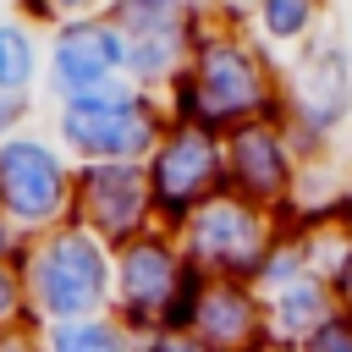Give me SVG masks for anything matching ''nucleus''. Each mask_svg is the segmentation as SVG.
Returning a JSON list of instances; mask_svg holds the SVG:
<instances>
[{
  "instance_id": "obj_12",
  "label": "nucleus",
  "mask_w": 352,
  "mask_h": 352,
  "mask_svg": "<svg viewBox=\"0 0 352 352\" xmlns=\"http://www.w3.org/2000/svg\"><path fill=\"white\" fill-rule=\"evenodd\" d=\"M220 160H226V192L242 204H258L270 214L286 209V198L302 176V154L280 121H253V126L226 132Z\"/></svg>"
},
{
  "instance_id": "obj_20",
  "label": "nucleus",
  "mask_w": 352,
  "mask_h": 352,
  "mask_svg": "<svg viewBox=\"0 0 352 352\" xmlns=\"http://www.w3.org/2000/svg\"><path fill=\"white\" fill-rule=\"evenodd\" d=\"M132 352H209V346L187 330H154V336H138Z\"/></svg>"
},
{
  "instance_id": "obj_16",
  "label": "nucleus",
  "mask_w": 352,
  "mask_h": 352,
  "mask_svg": "<svg viewBox=\"0 0 352 352\" xmlns=\"http://www.w3.org/2000/svg\"><path fill=\"white\" fill-rule=\"evenodd\" d=\"M38 77H44V33L16 6H6L0 11V94L38 99Z\"/></svg>"
},
{
  "instance_id": "obj_3",
  "label": "nucleus",
  "mask_w": 352,
  "mask_h": 352,
  "mask_svg": "<svg viewBox=\"0 0 352 352\" xmlns=\"http://www.w3.org/2000/svg\"><path fill=\"white\" fill-rule=\"evenodd\" d=\"M44 126L55 132V143L72 154V165H143L160 143V132L170 126L165 99L138 88V82H104L72 104L44 110Z\"/></svg>"
},
{
  "instance_id": "obj_11",
  "label": "nucleus",
  "mask_w": 352,
  "mask_h": 352,
  "mask_svg": "<svg viewBox=\"0 0 352 352\" xmlns=\"http://www.w3.org/2000/svg\"><path fill=\"white\" fill-rule=\"evenodd\" d=\"M72 226L99 236L110 253L126 248L132 236L154 231V198L143 165H77L72 182Z\"/></svg>"
},
{
  "instance_id": "obj_13",
  "label": "nucleus",
  "mask_w": 352,
  "mask_h": 352,
  "mask_svg": "<svg viewBox=\"0 0 352 352\" xmlns=\"http://www.w3.org/2000/svg\"><path fill=\"white\" fill-rule=\"evenodd\" d=\"M187 336H198L209 352H248V346H258L270 336L264 330V297H258V286L204 280Z\"/></svg>"
},
{
  "instance_id": "obj_5",
  "label": "nucleus",
  "mask_w": 352,
  "mask_h": 352,
  "mask_svg": "<svg viewBox=\"0 0 352 352\" xmlns=\"http://www.w3.org/2000/svg\"><path fill=\"white\" fill-rule=\"evenodd\" d=\"M280 126L292 132L302 160L336 154L352 126V50L324 33L280 66Z\"/></svg>"
},
{
  "instance_id": "obj_14",
  "label": "nucleus",
  "mask_w": 352,
  "mask_h": 352,
  "mask_svg": "<svg viewBox=\"0 0 352 352\" xmlns=\"http://www.w3.org/2000/svg\"><path fill=\"white\" fill-rule=\"evenodd\" d=\"M258 297H264V330H270L275 341H292V346H302V341L341 308L314 270H297V275H286V280H270V286H258Z\"/></svg>"
},
{
  "instance_id": "obj_19",
  "label": "nucleus",
  "mask_w": 352,
  "mask_h": 352,
  "mask_svg": "<svg viewBox=\"0 0 352 352\" xmlns=\"http://www.w3.org/2000/svg\"><path fill=\"white\" fill-rule=\"evenodd\" d=\"M28 324V302H22V280L11 264H0V336L22 330Z\"/></svg>"
},
{
  "instance_id": "obj_8",
  "label": "nucleus",
  "mask_w": 352,
  "mask_h": 352,
  "mask_svg": "<svg viewBox=\"0 0 352 352\" xmlns=\"http://www.w3.org/2000/svg\"><path fill=\"white\" fill-rule=\"evenodd\" d=\"M104 11L121 33V77L148 94H165L192 55L204 6L198 0H110Z\"/></svg>"
},
{
  "instance_id": "obj_7",
  "label": "nucleus",
  "mask_w": 352,
  "mask_h": 352,
  "mask_svg": "<svg viewBox=\"0 0 352 352\" xmlns=\"http://www.w3.org/2000/svg\"><path fill=\"white\" fill-rule=\"evenodd\" d=\"M182 258L204 275V280H236V286H258L275 242H280V214L258 209V204H242L231 192L209 198L182 231Z\"/></svg>"
},
{
  "instance_id": "obj_2",
  "label": "nucleus",
  "mask_w": 352,
  "mask_h": 352,
  "mask_svg": "<svg viewBox=\"0 0 352 352\" xmlns=\"http://www.w3.org/2000/svg\"><path fill=\"white\" fill-rule=\"evenodd\" d=\"M16 280H22V302H28L33 330L99 319V314H110L116 253L99 236H88L82 226L66 220L44 236H28V248L16 258Z\"/></svg>"
},
{
  "instance_id": "obj_6",
  "label": "nucleus",
  "mask_w": 352,
  "mask_h": 352,
  "mask_svg": "<svg viewBox=\"0 0 352 352\" xmlns=\"http://www.w3.org/2000/svg\"><path fill=\"white\" fill-rule=\"evenodd\" d=\"M72 182H77V165L55 143V132L44 126V116L28 121L22 132H11L0 143V214L22 236H44V231L66 226V214H72Z\"/></svg>"
},
{
  "instance_id": "obj_10",
  "label": "nucleus",
  "mask_w": 352,
  "mask_h": 352,
  "mask_svg": "<svg viewBox=\"0 0 352 352\" xmlns=\"http://www.w3.org/2000/svg\"><path fill=\"white\" fill-rule=\"evenodd\" d=\"M148 176V198H154V226L160 231H182L209 198L226 192V160H220V138L204 126H165L154 154L143 160Z\"/></svg>"
},
{
  "instance_id": "obj_17",
  "label": "nucleus",
  "mask_w": 352,
  "mask_h": 352,
  "mask_svg": "<svg viewBox=\"0 0 352 352\" xmlns=\"http://www.w3.org/2000/svg\"><path fill=\"white\" fill-rule=\"evenodd\" d=\"M132 330L116 319V314H99V319H77V324H55V330H38V352H132Z\"/></svg>"
},
{
  "instance_id": "obj_23",
  "label": "nucleus",
  "mask_w": 352,
  "mask_h": 352,
  "mask_svg": "<svg viewBox=\"0 0 352 352\" xmlns=\"http://www.w3.org/2000/svg\"><path fill=\"white\" fill-rule=\"evenodd\" d=\"M0 352H38V330H33V324H22V330L0 336Z\"/></svg>"
},
{
  "instance_id": "obj_1",
  "label": "nucleus",
  "mask_w": 352,
  "mask_h": 352,
  "mask_svg": "<svg viewBox=\"0 0 352 352\" xmlns=\"http://www.w3.org/2000/svg\"><path fill=\"white\" fill-rule=\"evenodd\" d=\"M248 16L253 6H204L192 55L160 94L176 126L226 138L253 121H280V60L248 33Z\"/></svg>"
},
{
  "instance_id": "obj_24",
  "label": "nucleus",
  "mask_w": 352,
  "mask_h": 352,
  "mask_svg": "<svg viewBox=\"0 0 352 352\" xmlns=\"http://www.w3.org/2000/svg\"><path fill=\"white\" fill-rule=\"evenodd\" d=\"M248 352H302V346H292V341H275V336H264L258 346H248Z\"/></svg>"
},
{
  "instance_id": "obj_18",
  "label": "nucleus",
  "mask_w": 352,
  "mask_h": 352,
  "mask_svg": "<svg viewBox=\"0 0 352 352\" xmlns=\"http://www.w3.org/2000/svg\"><path fill=\"white\" fill-rule=\"evenodd\" d=\"M302 352H352V302H341V308L302 341Z\"/></svg>"
},
{
  "instance_id": "obj_15",
  "label": "nucleus",
  "mask_w": 352,
  "mask_h": 352,
  "mask_svg": "<svg viewBox=\"0 0 352 352\" xmlns=\"http://www.w3.org/2000/svg\"><path fill=\"white\" fill-rule=\"evenodd\" d=\"M248 33L286 66L297 50H308L314 38H324V6L319 0H253Z\"/></svg>"
},
{
  "instance_id": "obj_9",
  "label": "nucleus",
  "mask_w": 352,
  "mask_h": 352,
  "mask_svg": "<svg viewBox=\"0 0 352 352\" xmlns=\"http://www.w3.org/2000/svg\"><path fill=\"white\" fill-rule=\"evenodd\" d=\"M104 82H121V33L104 6H66V16L44 33L38 110L72 104Z\"/></svg>"
},
{
  "instance_id": "obj_21",
  "label": "nucleus",
  "mask_w": 352,
  "mask_h": 352,
  "mask_svg": "<svg viewBox=\"0 0 352 352\" xmlns=\"http://www.w3.org/2000/svg\"><path fill=\"white\" fill-rule=\"evenodd\" d=\"M44 110H38V99H11V94H0V143L11 138V132H22L28 121H38Z\"/></svg>"
},
{
  "instance_id": "obj_4",
  "label": "nucleus",
  "mask_w": 352,
  "mask_h": 352,
  "mask_svg": "<svg viewBox=\"0 0 352 352\" xmlns=\"http://www.w3.org/2000/svg\"><path fill=\"white\" fill-rule=\"evenodd\" d=\"M204 275L182 258V242L170 231H143L126 248H116V292H110V314L132 330V336H154V330H187L192 308H198Z\"/></svg>"
},
{
  "instance_id": "obj_22",
  "label": "nucleus",
  "mask_w": 352,
  "mask_h": 352,
  "mask_svg": "<svg viewBox=\"0 0 352 352\" xmlns=\"http://www.w3.org/2000/svg\"><path fill=\"white\" fill-rule=\"evenodd\" d=\"M22 248H28V236H22V231H16V226H11L6 214H0V264H11V270H16Z\"/></svg>"
}]
</instances>
